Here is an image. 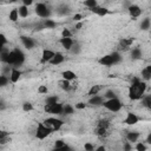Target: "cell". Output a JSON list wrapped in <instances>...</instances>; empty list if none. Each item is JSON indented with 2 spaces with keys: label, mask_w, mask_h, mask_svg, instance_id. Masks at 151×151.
I'll use <instances>...</instances> for the list:
<instances>
[{
  "label": "cell",
  "mask_w": 151,
  "mask_h": 151,
  "mask_svg": "<svg viewBox=\"0 0 151 151\" xmlns=\"http://www.w3.org/2000/svg\"><path fill=\"white\" fill-rule=\"evenodd\" d=\"M146 91V83L138 78H134L129 87V98L131 100H139L144 97Z\"/></svg>",
  "instance_id": "obj_1"
},
{
  "label": "cell",
  "mask_w": 151,
  "mask_h": 151,
  "mask_svg": "<svg viewBox=\"0 0 151 151\" xmlns=\"http://www.w3.org/2000/svg\"><path fill=\"white\" fill-rule=\"evenodd\" d=\"M53 132V130L48 126H46L44 123H38V126H37V130H35V137L40 140L47 138L51 133Z\"/></svg>",
  "instance_id": "obj_2"
},
{
  "label": "cell",
  "mask_w": 151,
  "mask_h": 151,
  "mask_svg": "<svg viewBox=\"0 0 151 151\" xmlns=\"http://www.w3.org/2000/svg\"><path fill=\"white\" fill-rule=\"evenodd\" d=\"M103 106H104L106 110L111 111V112H118V111H120L123 104H122V101H120L118 98H113V99H107V100H105Z\"/></svg>",
  "instance_id": "obj_3"
},
{
  "label": "cell",
  "mask_w": 151,
  "mask_h": 151,
  "mask_svg": "<svg viewBox=\"0 0 151 151\" xmlns=\"http://www.w3.org/2000/svg\"><path fill=\"white\" fill-rule=\"evenodd\" d=\"M35 13H37V15L39 17V18H42V19H50V17H51V11L48 9V7L46 6V4H44V2H38L37 5H35Z\"/></svg>",
  "instance_id": "obj_4"
},
{
  "label": "cell",
  "mask_w": 151,
  "mask_h": 151,
  "mask_svg": "<svg viewBox=\"0 0 151 151\" xmlns=\"http://www.w3.org/2000/svg\"><path fill=\"white\" fill-rule=\"evenodd\" d=\"M42 123H44L46 126L51 127V129L53 130V132L60 130L61 126L64 125V122H63L61 119H59V118H54V117H48V118H46Z\"/></svg>",
  "instance_id": "obj_5"
},
{
  "label": "cell",
  "mask_w": 151,
  "mask_h": 151,
  "mask_svg": "<svg viewBox=\"0 0 151 151\" xmlns=\"http://www.w3.org/2000/svg\"><path fill=\"white\" fill-rule=\"evenodd\" d=\"M44 111L46 113H51V114H63L64 113V105L60 104V103H57V104H53V105L45 104Z\"/></svg>",
  "instance_id": "obj_6"
},
{
  "label": "cell",
  "mask_w": 151,
  "mask_h": 151,
  "mask_svg": "<svg viewBox=\"0 0 151 151\" xmlns=\"http://www.w3.org/2000/svg\"><path fill=\"white\" fill-rule=\"evenodd\" d=\"M133 42V38H123L119 40L118 44V52L120 51H127Z\"/></svg>",
  "instance_id": "obj_7"
},
{
  "label": "cell",
  "mask_w": 151,
  "mask_h": 151,
  "mask_svg": "<svg viewBox=\"0 0 151 151\" xmlns=\"http://www.w3.org/2000/svg\"><path fill=\"white\" fill-rule=\"evenodd\" d=\"M127 12H129V14H130V17H131V18H138V17H140V15H142L143 9H142L138 5L132 4V5L127 8Z\"/></svg>",
  "instance_id": "obj_8"
},
{
  "label": "cell",
  "mask_w": 151,
  "mask_h": 151,
  "mask_svg": "<svg viewBox=\"0 0 151 151\" xmlns=\"http://www.w3.org/2000/svg\"><path fill=\"white\" fill-rule=\"evenodd\" d=\"M138 122H139V117L136 113H133V112H127L126 113V117L124 119V123L126 125H136Z\"/></svg>",
  "instance_id": "obj_9"
},
{
  "label": "cell",
  "mask_w": 151,
  "mask_h": 151,
  "mask_svg": "<svg viewBox=\"0 0 151 151\" xmlns=\"http://www.w3.org/2000/svg\"><path fill=\"white\" fill-rule=\"evenodd\" d=\"M20 40H21L22 46H24L25 48H27V50H32V48L35 46V41H34L32 38H29V37L21 35V37H20Z\"/></svg>",
  "instance_id": "obj_10"
},
{
  "label": "cell",
  "mask_w": 151,
  "mask_h": 151,
  "mask_svg": "<svg viewBox=\"0 0 151 151\" xmlns=\"http://www.w3.org/2000/svg\"><path fill=\"white\" fill-rule=\"evenodd\" d=\"M55 55V52L52 51V50H48V48H45L41 53V63H50L53 57Z\"/></svg>",
  "instance_id": "obj_11"
},
{
  "label": "cell",
  "mask_w": 151,
  "mask_h": 151,
  "mask_svg": "<svg viewBox=\"0 0 151 151\" xmlns=\"http://www.w3.org/2000/svg\"><path fill=\"white\" fill-rule=\"evenodd\" d=\"M98 63H99L100 65L107 66V67H110V66H112V65H116V64H114V60H113V57H112L111 53H110V54H106V55H104V57H101V58L98 60Z\"/></svg>",
  "instance_id": "obj_12"
},
{
  "label": "cell",
  "mask_w": 151,
  "mask_h": 151,
  "mask_svg": "<svg viewBox=\"0 0 151 151\" xmlns=\"http://www.w3.org/2000/svg\"><path fill=\"white\" fill-rule=\"evenodd\" d=\"M104 101H105V98L103 96H98V94L90 97V99H88V104L93 105V106H103Z\"/></svg>",
  "instance_id": "obj_13"
},
{
  "label": "cell",
  "mask_w": 151,
  "mask_h": 151,
  "mask_svg": "<svg viewBox=\"0 0 151 151\" xmlns=\"http://www.w3.org/2000/svg\"><path fill=\"white\" fill-rule=\"evenodd\" d=\"M59 42L60 45L66 50V51H71L73 45H74V41L72 38H60L59 39Z\"/></svg>",
  "instance_id": "obj_14"
},
{
  "label": "cell",
  "mask_w": 151,
  "mask_h": 151,
  "mask_svg": "<svg viewBox=\"0 0 151 151\" xmlns=\"http://www.w3.org/2000/svg\"><path fill=\"white\" fill-rule=\"evenodd\" d=\"M14 51H15V53H17V63H15V65H14L13 68H17V67H20V66L24 64V61H25V54H24V52H22L20 48H18V47H15Z\"/></svg>",
  "instance_id": "obj_15"
},
{
  "label": "cell",
  "mask_w": 151,
  "mask_h": 151,
  "mask_svg": "<svg viewBox=\"0 0 151 151\" xmlns=\"http://www.w3.org/2000/svg\"><path fill=\"white\" fill-rule=\"evenodd\" d=\"M139 137H140V133L137 132V131H129V132L126 133V140H127L129 143H131V144L137 143L138 139H139Z\"/></svg>",
  "instance_id": "obj_16"
},
{
  "label": "cell",
  "mask_w": 151,
  "mask_h": 151,
  "mask_svg": "<svg viewBox=\"0 0 151 151\" xmlns=\"http://www.w3.org/2000/svg\"><path fill=\"white\" fill-rule=\"evenodd\" d=\"M91 12L94 13V14H97V15H99V17H105V15H107V14L110 13L109 8H106V7H101V6H97V7H94L93 9H91Z\"/></svg>",
  "instance_id": "obj_17"
},
{
  "label": "cell",
  "mask_w": 151,
  "mask_h": 151,
  "mask_svg": "<svg viewBox=\"0 0 151 151\" xmlns=\"http://www.w3.org/2000/svg\"><path fill=\"white\" fill-rule=\"evenodd\" d=\"M21 77V71H19L18 68H12V72H11V76H9V80L12 84H15L19 81Z\"/></svg>",
  "instance_id": "obj_18"
},
{
  "label": "cell",
  "mask_w": 151,
  "mask_h": 151,
  "mask_svg": "<svg viewBox=\"0 0 151 151\" xmlns=\"http://www.w3.org/2000/svg\"><path fill=\"white\" fill-rule=\"evenodd\" d=\"M64 60H65L64 54L60 53V52H55V55H54L53 59L50 61V64H51V65H59V64L64 63Z\"/></svg>",
  "instance_id": "obj_19"
},
{
  "label": "cell",
  "mask_w": 151,
  "mask_h": 151,
  "mask_svg": "<svg viewBox=\"0 0 151 151\" xmlns=\"http://www.w3.org/2000/svg\"><path fill=\"white\" fill-rule=\"evenodd\" d=\"M15 63H17V53H15V51L13 50V51H9V54H8V57H7L6 65H9V66L14 67Z\"/></svg>",
  "instance_id": "obj_20"
},
{
  "label": "cell",
  "mask_w": 151,
  "mask_h": 151,
  "mask_svg": "<svg viewBox=\"0 0 151 151\" xmlns=\"http://www.w3.org/2000/svg\"><path fill=\"white\" fill-rule=\"evenodd\" d=\"M61 76H63V79H66V80H68V81H72V80H74V79L77 78L76 73H74L73 71H71V70L64 71V72L61 73Z\"/></svg>",
  "instance_id": "obj_21"
},
{
  "label": "cell",
  "mask_w": 151,
  "mask_h": 151,
  "mask_svg": "<svg viewBox=\"0 0 151 151\" xmlns=\"http://www.w3.org/2000/svg\"><path fill=\"white\" fill-rule=\"evenodd\" d=\"M58 84H59L60 88H63L64 91H70V90L72 88L71 81H68V80H66V79H60V80L58 81Z\"/></svg>",
  "instance_id": "obj_22"
},
{
  "label": "cell",
  "mask_w": 151,
  "mask_h": 151,
  "mask_svg": "<svg viewBox=\"0 0 151 151\" xmlns=\"http://www.w3.org/2000/svg\"><path fill=\"white\" fill-rule=\"evenodd\" d=\"M19 17H20V15H19V12H18V8L11 9V12H9V14H8V19H9L11 21H13V22L18 21Z\"/></svg>",
  "instance_id": "obj_23"
},
{
  "label": "cell",
  "mask_w": 151,
  "mask_h": 151,
  "mask_svg": "<svg viewBox=\"0 0 151 151\" xmlns=\"http://www.w3.org/2000/svg\"><path fill=\"white\" fill-rule=\"evenodd\" d=\"M100 90H101V86H100V85H93V86H91V88L88 90L87 96H88V97L97 96V94L99 93V91H100Z\"/></svg>",
  "instance_id": "obj_24"
},
{
  "label": "cell",
  "mask_w": 151,
  "mask_h": 151,
  "mask_svg": "<svg viewBox=\"0 0 151 151\" xmlns=\"http://www.w3.org/2000/svg\"><path fill=\"white\" fill-rule=\"evenodd\" d=\"M18 12H19V15H20V18H27V17H28V14H29L28 7H26V6H24V5L19 6V8H18Z\"/></svg>",
  "instance_id": "obj_25"
},
{
  "label": "cell",
  "mask_w": 151,
  "mask_h": 151,
  "mask_svg": "<svg viewBox=\"0 0 151 151\" xmlns=\"http://www.w3.org/2000/svg\"><path fill=\"white\" fill-rule=\"evenodd\" d=\"M142 104L144 107H146L147 110L151 111V96H144L142 98Z\"/></svg>",
  "instance_id": "obj_26"
},
{
  "label": "cell",
  "mask_w": 151,
  "mask_h": 151,
  "mask_svg": "<svg viewBox=\"0 0 151 151\" xmlns=\"http://www.w3.org/2000/svg\"><path fill=\"white\" fill-rule=\"evenodd\" d=\"M150 27H151V20H150V18L143 19L142 22H140V28H142L143 31H146V29H149Z\"/></svg>",
  "instance_id": "obj_27"
},
{
  "label": "cell",
  "mask_w": 151,
  "mask_h": 151,
  "mask_svg": "<svg viewBox=\"0 0 151 151\" xmlns=\"http://www.w3.org/2000/svg\"><path fill=\"white\" fill-rule=\"evenodd\" d=\"M131 57H132V59H139V58H142V51H140V48H138V47L132 48L131 50Z\"/></svg>",
  "instance_id": "obj_28"
},
{
  "label": "cell",
  "mask_w": 151,
  "mask_h": 151,
  "mask_svg": "<svg viewBox=\"0 0 151 151\" xmlns=\"http://www.w3.org/2000/svg\"><path fill=\"white\" fill-rule=\"evenodd\" d=\"M83 5L84 6H86L87 8H90V9H93L94 7H97L98 6V2L96 1V0H85L84 2H83Z\"/></svg>",
  "instance_id": "obj_29"
},
{
  "label": "cell",
  "mask_w": 151,
  "mask_h": 151,
  "mask_svg": "<svg viewBox=\"0 0 151 151\" xmlns=\"http://www.w3.org/2000/svg\"><path fill=\"white\" fill-rule=\"evenodd\" d=\"M42 24H44L45 28H54L57 26V22L54 20H52V19H46V20H44Z\"/></svg>",
  "instance_id": "obj_30"
},
{
  "label": "cell",
  "mask_w": 151,
  "mask_h": 151,
  "mask_svg": "<svg viewBox=\"0 0 151 151\" xmlns=\"http://www.w3.org/2000/svg\"><path fill=\"white\" fill-rule=\"evenodd\" d=\"M45 103H46V104H48V105H53V104L59 103V99H58V97H57V96H50V97H47V98H46Z\"/></svg>",
  "instance_id": "obj_31"
},
{
  "label": "cell",
  "mask_w": 151,
  "mask_h": 151,
  "mask_svg": "<svg viewBox=\"0 0 151 151\" xmlns=\"http://www.w3.org/2000/svg\"><path fill=\"white\" fill-rule=\"evenodd\" d=\"M104 98H105V100H107V99H113V98H117V96H116L114 91H112V90H107V91L104 93Z\"/></svg>",
  "instance_id": "obj_32"
},
{
  "label": "cell",
  "mask_w": 151,
  "mask_h": 151,
  "mask_svg": "<svg viewBox=\"0 0 151 151\" xmlns=\"http://www.w3.org/2000/svg\"><path fill=\"white\" fill-rule=\"evenodd\" d=\"M142 78H143V80H144V81H147V80H150V79H151V73H150L145 67L142 70Z\"/></svg>",
  "instance_id": "obj_33"
},
{
  "label": "cell",
  "mask_w": 151,
  "mask_h": 151,
  "mask_svg": "<svg viewBox=\"0 0 151 151\" xmlns=\"http://www.w3.org/2000/svg\"><path fill=\"white\" fill-rule=\"evenodd\" d=\"M11 80H9V77H7V76H5V74H1L0 76V86H6L8 83H9Z\"/></svg>",
  "instance_id": "obj_34"
},
{
  "label": "cell",
  "mask_w": 151,
  "mask_h": 151,
  "mask_svg": "<svg viewBox=\"0 0 151 151\" xmlns=\"http://www.w3.org/2000/svg\"><path fill=\"white\" fill-rule=\"evenodd\" d=\"M106 133H107V130H106V129H103V127L97 126V129H96V134H97L98 137H105Z\"/></svg>",
  "instance_id": "obj_35"
},
{
  "label": "cell",
  "mask_w": 151,
  "mask_h": 151,
  "mask_svg": "<svg viewBox=\"0 0 151 151\" xmlns=\"http://www.w3.org/2000/svg\"><path fill=\"white\" fill-rule=\"evenodd\" d=\"M97 126H99V127H103V129H109V126H110V122L107 120V119H101V120H99L98 122V125Z\"/></svg>",
  "instance_id": "obj_36"
},
{
  "label": "cell",
  "mask_w": 151,
  "mask_h": 151,
  "mask_svg": "<svg viewBox=\"0 0 151 151\" xmlns=\"http://www.w3.org/2000/svg\"><path fill=\"white\" fill-rule=\"evenodd\" d=\"M32 110H33V104H31L29 101H25V103L22 104V111L29 112V111H32Z\"/></svg>",
  "instance_id": "obj_37"
},
{
  "label": "cell",
  "mask_w": 151,
  "mask_h": 151,
  "mask_svg": "<svg viewBox=\"0 0 151 151\" xmlns=\"http://www.w3.org/2000/svg\"><path fill=\"white\" fill-rule=\"evenodd\" d=\"M74 113V107L71 105H65L64 106V114H72Z\"/></svg>",
  "instance_id": "obj_38"
},
{
  "label": "cell",
  "mask_w": 151,
  "mask_h": 151,
  "mask_svg": "<svg viewBox=\"0 0 151 151\" xmlns=\"http://www.w3.org/2000/svg\"><path fill=\"white\" fill-rule=\"evenodd\" d=\"M134 150H136V151H146V145H145L144 143H142V142L136 143Z\"/></svg>",
  "instance_id": "obj_39"
},
{
  "label": "cell",
  "mask_w": 151,
  "mask_h": 151,
  "mask_svg": "<svg viewBox=\"0 0 151 151\" xmlns=\"http://www.w3.org/2000/svg\"><path fill=\"white\" fill-rule=\"evenodd\" d=\"M61 38H72V33L68 28H64L61 31Z\"/></svg>",
  "instance_id": "obj_40"
},
{
  "label": "cell",
  "mask_w": 151,
  "mask_h": 151,
  "mask_svg": "<svg viewBox=\"0 0 151 151\" xmlns=\"http://www.w3.org/2000/svg\"><path fill=\"white\" fill-rule=\"evenodd\" d=\"M66 145V143L63 140V139H57L55 142H54V147L55 149H60V147H63V146H65Z\"/></svg>",
  "instance_id": "obj_41"
},
{
  "label": "cell",
  "mask_w": 151,
  "mask_h": 151,
  "mask_svg": "<svg viewBox=\"0 0 151 151\" xmlns=\"http://www.w3.org/2000/svg\"><path fill=\"white\" fill-rule=\"evenodd\" d=\"M84 150H85V151H94L96 149H94V146H93V144H92V143L87 142V143H85V144H84Z\"/></svg>",
  "instance_id": "obj_42"
},
{
  "label": "cell",
  "mask_w": 151,
  "mask_h": 151,
  "mask_svg": "<svg viewBox=\"0 0 151 151\" xmlns=\"http://www.w3.org/2000/svg\"><path fill=\"white\" fill-rule=\"evenodd\" d=\"M47 92H48L47 86H45V85H40V86L38 87V93H40V94H45V93H47Z\"/></svg>",
  "instance_id": "obj_43"
},
{
  "label": "cell",
  "mask_w": 151,
  "mask_h": 151,
  "mask_svg": "<svg viewBox=\"0 0 151 151\" xmlns=\"http://www.w3.org/2000/svg\"><path fill=\"white\" fill-rule=\"evenodd\" d=\"M0 40H1L0 46H1V48H4V47H5V45L7 44V39H6V35H5L4 33H1V34H0Z\"/></svg>",
  "instance_id": "obj_44"
},
{
  "label": "cell",
  "mask_w": 151,
  "mask_h": 151,
  "mask_svg": "<svg viewBox=\"0 0 151 151\" xmlns=\"http://www.w3.org/2000/svg\"><path fill=\"white\" fill-rule=\"evenodd\" d=\"M71 149H72V147H71L70 145L66 144L65 146H63V147H60V149H55V147H54V149H52L51 151H70Z\"/></svg>",
  "instance_id": "obj_45"
},
{
  "label": "cell",
  "mask_w": 151,
  "mask_h": 151,
  "mask_svg": "<svg viewBox=\"0 0 151 151\" xmlns=\"http://www.w3.org/2000/svg\"><path fill=\"white\" fill-rule=\"evenodd\" d=\"M77 110H84L85 107H86V104L85 103H83V101H79V103H77L76 104V106H74Z\"/></svg>",
  "instance_id": "obj_46"
},
{
  "label": "cell",
  "mask_w": 151,
  "mask_h": 151,
  "mask_svg": "<svg viewBox=\"0 0 151 151\" xmlns=\"http://www.w3.org/2000/svg\"><path fill=\"white\" fill-rule=\"evenodd\" d=\"M124 151H132V144L129 142L124 143Z\"/></svg>",
  "instance_id": "obj_47"
},
{
  "label": "cell",
  "mask_w": 151,
  "mask_h": 151,
  "mask_svg": "<svg viewBox=\"0 0 151 151\" xmlns=\"http://www.w3.org/2000/svg\"><path fill=\"white\" fill-rule=\"evenodd\" d=\"M83 17H84V15H83L81 13H77V14H74V15H73V20H74V21L80 22V20L83 19Z\"/></svg>",
  "instance_id": "obj_48"
},
{
  "label": "cell",
  "mask_w": 151,
  "mask_h": 151,
  "mask_svg": "<svg viewBox=\"0 0 151 151\" xmlns=\"http://www.w3.org/2000/svg\"><path fill=\"white\" fill-rule=\"evenodd\" d=\"M79 47H80V46H79L78 44H74V45H73V47H72V50H71V51H72V53H79V51H80V48H79Z\"/></svg>",
  "instance_id": "obj_49"
},
{
  "label": "cell",
  "mask_w": 151,
  "mask_h": 151,
  "mask_svg": "<svg viewBox=\"0 0 151 151\" xmlns=\"http://www.w3.org/2000/svg\"><path fill=\"white\" fill-rule=\"evenodd\" d=\"M22 5L26 6V7H28V6L33 5V1L32 0H22Z\"/></svg>",
  "instance_id": "obj_50"
},
{
  "label": "cell",
  "mask_w": 151,
  "mask_h": 151,
  "mask_svg": "<svg viewBox=\"0 0 151 151\" xmlns=\"http://www.w3.org/2000/svg\"><path fill=\"white\" fill-rule=\"evenodd\" d=\"M5 137H9V133L6 131H1L0 132V138H5Z\"/></svg>",
  "instance_id": "obj_51"
},
{
  "label": "cell",
  "mask_w": 151,
  "mask_h": 151,
  "mask_svg": "<svg viewBox=\"0 0 151 151\" xmlns=\"http://www.w3.org/2000/svg\"><path fill=\"white\" fill-rule=\"evenodd\" d=\"M94 151H106V147H105L104 145H100V146H98Z\"/></svg>",
  "instance_id": "obj_52"
},
{
  "label": "cell",
  "mask_w": 151,
  "mask_h": 151,
  "mask_svg": "<svg viewBox=\"0 0 151 151\" xmlns=\"http://www.w3.org/2000/svg\"><path fill=\"white\" fill-rule=\"evenodd\" d=\"M81 27H83V22L81 21L76 24V29H81Z\"/></svg>",
  "instance_id": "obj_53"
},
{
  "label": "cell",
  "mask_w": 151,
  "mask_h": 151,
  "mask_svg": "<svg viewBox=\"0 0 151 151\" xmlns=\"http://www.w3.org/2000/svg\"><path fill=\"white\" fill-rule=\"evenodd\" d=\"M145 142H146L147 144H150V145H151V132L147 134V137H146V140H145Z\"/></svg>",
  "instance_id": "obj_54"
},
{
  "label": "cell",
  "mask_w": 151,
  "mask_h": 151,
  "mask_svg": "<svg viewBox=\"0 0 151 151\" xmlns=\"http://www.w3.org/2000/svg\"><path fill=\"white\" fill-rule=\"evenodd\" d=\"M145 68H146V70H147V71L151 73V65H147V66H145Z\"/></svg>",
  "instance_id": "obj_55"
},
{
  "label": "cell",
  "mask_w": 151,
  "mask_h": 151,
  "mask_svg": "<svg viewBox=\"0 0 151 151\" xmlns=\"http://www.w3.org/2000/svg\"><path fill=\"white\" fill-rule=\"evenodd\" d=\"M70 151H74V150H73V149H71V150H70Z\"/></svg>",
  "instance_id": "obj_56"
}]
</instances>
